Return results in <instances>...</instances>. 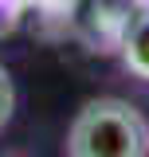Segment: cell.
Masks as SVG:
<instances>
[{
	"label": "cell",
	"mask_w": 149,
	"mask_h": 157,
	"mask_svg": "<svg viewBox=\"0 0 149 157\" xmlns=\"http://www.w3.org/2000/svg\"><path fill=\"white\" fill-rule=\"evenodd\" d=\"M63 157H149V118L126 98H90L71 118Z\"/></svg>",
	"instance_id": "1"
},
{
	"label": "cell",
	"mask_w": 149,
	"mask_h": 157,
	"mask_svg": "<svg viewBox=\"0 0 149 157\" xmlns=\"http://www.w3.org/2000/svg\"><path fill=\"white\" fill-rule=\"evenodd\" d=\"M12 114H16V82L8 75V67L0 63V130L12 122Z\"/></svg>",
	"instance_id": "3"
},
{
	"label": "cell",
	"mask_w": 149,
	"mask_h": 157,
	"mask_svg": "<svg viewBox=\"0 0 149 157\" xmlns=\"http://www.w3.org/2000/svg\"><path fill=\"white\" fill-rule=\"evenodd\" d=\"M122 67L133 78L149 82V12L133 16L126 36H122Z\"/></svg>",
	"instance_id": "2"
}]
</instances>
